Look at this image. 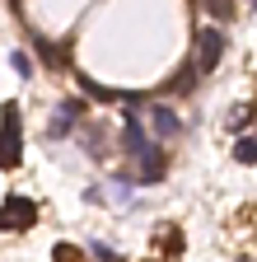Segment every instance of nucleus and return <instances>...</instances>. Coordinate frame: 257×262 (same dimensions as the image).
Segmentation results:
<instances>
[{"label":"nucleus","instance_id":"obj_1","mask_svg":"<svg viewBox=\"0 0 257 262\" xmlns=\"http://www.w3.org/2000/svg\"><path fill=\"white\" fill-rule=\"evenodd\" d=\"M24 159V141H19V103L0 108V169H14Z\"/></svg>","mask_w":257,"mask_h":262},{"label":"nucleus","instance_id":"obj_8","mask_svg":"<svg viewBox=\"0 0 257 262\" xmlns=\"http://www.w3.org/2000/svg\"><path fill=\"white\" fill-rule=\"evenodd\" d=\"M234 159L239 164H257V136H239L234 141Z\"/></svg>","mask_w":257,"mask_h":262},{"label":"nucleus","instance_id":"obj_10","mask_svg":"<svg viewBox=\"0 0 257 262\" xmlns=\"http://www.w3.org/2000/svg\"><path fill=\"white\" fill-rule=\"evenodd\" d=\"M10 61H14V71H19V75H24V80H28V75H33V61H28V56H24V52H14V56H10Z\"/></svg>","mask_w":257,"mask_h":262},{"label":"nucleus","instance_id":"obj_13","mask_svg":"<svg viewBox=\"0 0 257 262\" xmlns=\"http://www.w3.org/2000/svg\"><path fill=\"white\" fill-rule=\"evenodd\" d=\"M252 10H257V0H252Z\"/></svg>","mask_w":257,"mask_h":262},{"label":"nucleus","instance_id":"obj_12","mask_svg":"<svg viewBox=\"0 0 257 262\" xmlns=\"http://www.w3.org/2000/svg\"><path fill=\"white\" fill-rule=\"evenodd\" d=\"M89 253H94V257H103V262H117V253H112V248H108V244H94V248H89Z\"/></svg>","mask_w":257,"mask_h":262},{"label":"nucleus","instance_id":"obj_6","mask_svg":"<svg viewBox=\"0 0 257 262\" xmlns=\"http://www.w3.org/2000/svg\"><path fill=\"white\" fill-rule=\"evenodd\" d=\"M150 122H154L159 136H178V131H182L178 113H173V108H164V103H154V108H150Z\"/></svg>","mask_w":257,"mask_h":262},{"label":"nucleus","instance_id":"obj_11","mask_svg":"<svg viewBox=\"0 0 257 262\" xmlns=\"http://www.w3.org/2000/svg\"><path fill=\"white\" fill-rule=\"evenodd\" d=\"M56 257H66V262H75V257H80V248H75V244H56Z\"/></svg>","mask_w":257,"mask_h":262},{"label":"nucleus","instance_id":"obj_5","mask_svg":"<svg viewBox=\"0 0 257 262\" xmlns=\"http://www.w3.org/2000/svg\"><path fill=\"white\" fill-rule=\"evenodd\" d=\"M136 169H141V183H159L164 178V150L150 145L145 155H136Z\"/></svg>","mask_w":257,"mask_h":262},{"label":"nucleus","instance_id":"obj_2","mask_svg":"<svg viewBox=\"0 0 257 262\" xmlns=\"http://www.w3.org/2000/svg\"><path fill=\"white\" fill-rule=\"evenodd\" d=\"M38 225V206L28 196H5L0 206V229H33Z\"/></svg>","mask_w":257,"mask_h":262},{"label":"nucleus","instance_id":"obj_9","mask_svg":"<svg viewBox=\"0 0 257 262\" xmlns=\"http://www.w3.org/2000/svg\"><path fill=\"white\" fill-rule=\"evenodd\" d=\"M197 75H201V71H197V66H182V75H178V80H173L169 89H178V94H187L192 84H197Z\"/></svg>","mask_w":257,"mask_h":262},{"label":"nucleus","instance_id":"obj_4","mask_svg":"<svg viewBox=\"0 0 257 262\" xmlns=\"http://www.w3.org/2000/svg\"><path fill=\"white\" fill-rule=\"evenodd\" d=\"M84 117V103L80 98H71V103H61L56 117H52V136H66V131H75V122Z\"/></svg>","mask_w":257,"mask_h":262},{"label":"nucleus","instance_id":"obj_7","mask_svg":"<svg viewBox=\"0 0 257 262\" xmlns=\"http://www.w3.org/2000/svg\"><path fill=\"white\" fill-rule=\"evenodd\" d=\"M197 5H201L215 24H229V19L239 14V5H234V0H197Z\"/></svg>","mask_w":257,"mask_h":262},{"label":"nucleus","instance_id":"obj_3","mask_svg":"<svg viewBox=\"0 0 257 262\" xmlns=\"http://www.w3.org/2000/svg\"><path fill=\"white\" fill-rule=\"evenodd\" d=\"M220 56H224V33L211 24V28H201V42H197V71L211 75L215 66H220Z\"/></svg>","mask_w":257,"mask_h":262}]
</instances>
